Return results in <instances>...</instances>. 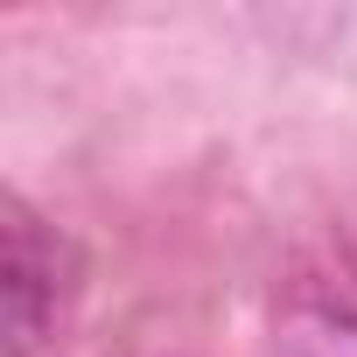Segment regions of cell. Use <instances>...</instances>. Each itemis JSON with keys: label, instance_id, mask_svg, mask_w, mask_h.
Instances as JSON below:
<instances>
[{"label": "cell", "instance_id": "obj_1", "mask_svg": "<svg viewBox=\"0 0 357 357\" xmlns=\"http://www.w3.org/2000/svg\"><path fill=\"white\" fill-rule=\"evenodd\" d=\"M0 231H8V259H0V301H8V357H36L56 336V315L70 301L77 252L56 225H43L22 197L0 204Z\"/></svg>", "mask_w": 357, "mask_h": 357}, {"label": "cell", "instance_id": "obj_2", "mask_svg": "<svg viewBox=\"0 0 357 357\" xmlns=\"http://www.w3.org/2000/svg\"><path fill=\"white\" fill-rule=\"evenodd\" d=\"M273 357H357V301L350 294L294 301L273 329Z\"/></svg>", "mask_w": 357, "mask_h": 357}]
</instances>
